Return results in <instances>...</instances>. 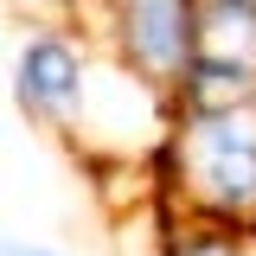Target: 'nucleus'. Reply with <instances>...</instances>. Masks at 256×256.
<instances>
[{
    "label": "nucleus",
    "mask_w": 256,
    "mask_h": 256,
    "mask_svg": "<svg viewBox=\"0 0 256 256\" xmlns=\"http://www.w3.org/2000/svg\"><path fill=\"white\" fill-rule=\"evenodd\" d=\"M0 256H70V250L45 244V237H0Z\"/></svg>",
    "instance_id": "nucleus-5"
},
{
    "label": "nucleus",
    "mask_w": 256,
    "mask_h": 256,
    "mask_svg": "<svg viewBox=\"0 0 256 256\" xmlns=\"http://www.w3.org/2000/svg\"><path fill=\"white\" fill-rule=\"evenodd\" d=\"M192 6L198 0H96V13H90L96 26L84 32L173 96L192 58Z\"/></svg>",
    "instance_id": "nucleus-3"
},
{
    "label": "nucleus",
    "mask_w": 256,
    "mask_h": 256,
    "mask_svg": "<svg viewBox=\"0 0 256 256\" xmlns=\"http://www.w3.org/2000/svg\"><path fill=\"white\" fill-rule=\"evenodd\" d=\"M154 166L186 230H256V102L180 109Z\"/></svg>",
    "instance_id": "nucleus-1"
},
{
    "label": "nucleus",
    "mask_w": 256,
    "mask_h": 256,
    "mask_svg": "<svg viewBox=\"0 0 256 256\" xmlns=\"http://www.w3.org/2000/svg\"><path fill=\"white\" fill-rule=\"evenodd\" d=\"M90 70H96V38L84 26H32L13 52V102L20 116L45 128V134H64L77 141V122H84V96H90Z\"/></svg>",
    "instance_id": "nucleus-2"
},
{
    "label": "nucleus",
    "mask_w": 256,
    "mask_h": 256,
    "mask_svg": "<svg viewBox=\"0 0 256 256\" xmlns=\"http://www.w3.org/2000/svg\"><path fill=\"white\" fill-rule=\"evenodd\" d=\"M160 256H237V244H230L224 230H180Z\"/></svg>",
    "instance_id": "nucleus-4"
}]
</instances>
